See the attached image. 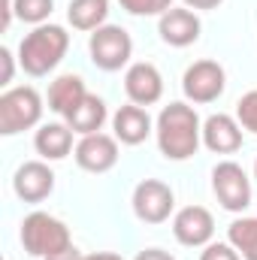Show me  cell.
<instances>
[{
  "label": "cell",
  "mask_w": 257,
  "mask_h": 260,
  "mask_svg": "<svg viewBox=\"0 0 257 260\" xmlns=\"http://www.w3.org/2000/svg\"><path fill=\"white\" fill-rule=\"evenodd\" d=\"M154 139L167 160H191L203 145V121L191 103H170L154 118Z\"/></svg>",
  "instance_id": "cell-1"
},
{
  "label": "cell",
  "mask_w": 257,
  "mask_h": 260,
  "mask_svg": "<svg viewBox=\"0 0 257 260\" xmlns=\"http://www.w3.org/2000/svg\"><path fill=\"white\" fill-rule=\"evenodd\" d=\"M70 49V34L61 24H37L30 34H24V40L18 43V67L30 76V79H43L49 73H55L58 64L67 58Z\"/></svg>",
  "instance_id": "cell-2"
},
{
  "label": "cell",
  "mask_w": 257,
  "mask_h": 260,
  "mask_svg": "<svg viewBox=\"0 0 257 260\" xmlns=\"http://www.w3.org/2000/svg\"><path fill=\"white\" fill-rule=\"evenodd\" d=\"M18 239H21V248H24L30 257H40V260L73 248L70 227H67L61 218L49 215V212H30V215L21 221Z\"/></svg>",
  "instance_id": "cell-3"
},
{
  "label": "cell",
  "mask_w": 257,
  "mask_h": 260,
  "mask_svg": "<svg viewBox=\"0 0 257 260\" xmlns=\"http://www.w3.org/2000/svg\"><path fill=\"white\" fill-rule=\"evenodd\" d=\"M43 97L37 88L30 85H18V88H6L0 94V133L3 136H15L24 130L37 127L43 118Z\"/></svg>",
  "instance_id": "cell-4"
},
{
  "label": "cell",
  "mask_w": 257,
  "mask_h": 260,
  "mask_svg": "<svg viewBox=\"0 0 257 260\" xmlns=\"http://www.w3.org/2000/svg\"><path fill=\"white\" fill-rule=\"evenodd\" d=\"M88 58L103 73H118V70L130 67L133 40L121 24H103L88 37Z\"/></svg>",
  "instance_id": "cell-5"
},
{
  "label": "cell",
  "mask_w": 257,
  "mask_h": 260,
  "mask_svg": "<svg viewBox=\"0 0 257 260\" xmlns=\"http://www.w3.org/2000/svg\"><path fill=\"white\" fill-rule=\"evenodd\" d=\"M212 194L221 209L239 215L251 206V179L236 160H218L212 170Z\"/></svg>",
  "instance_id": "cell-6"
},
{
  "label": "cell",
  "mask_w": 257,
  "mask_h": 260,
  "mask_svg": "<svg viewBox=\"0 0 257 260\" xmlns=\"http://www.w3.org/2000/svg\"><path fill=\"white\" fill-rule=\"evenodd\" d=\"M224 91H227V70L218 61H212V58L194 61L185 70V76H182V94L188 97V103H194V106L215 103Z\"/></svg>",
  "instance_id": "cell-7"
},
{
  "label": "cell",
  "mask_w": 257,
  "mask_h": 260,
  "mask_svg": "<svg viewBox=\"0 0 257 260\" xmlns=\"http://www.w3.org/2000/svg\"><path fill=\"white\" fill-rule=\"evenodd\" d=\"M130 206H133V215L142 224H164V221H170V215L176 209V194L160 179H142L133 188Z\"/></svg>",
  "instance_id": "cell-8"
},
{
  "label": "cell",
  "mask_w": 257,
  "mask_h": 260,
  "mask_svg": "<svg viewBox=\"0 0 257 260\" xmlns=\"http://www.w3.org/2000/svg\"><path fill=\"white\" fill-rule=\"evenodd\" d=\"M118 139L109 136V133H91V136H82L73 148V157H76V167L85 170V173H109L115 164H118Z\"/></svg>",
  "instance_id": "cell-9"
},
{
  "label": "cell",
  "mask_w": 257,
  "mask_h": 260,
  "mask_svg": "<svg viewBox=\"0 0 257 260\" xmlns=\"http://www.w3.org/2000/svg\"><path fill=\"white\" fill-rule=\"evenodd\" d=\"M173 236L185 248H206L215 236V218L206 206H185L173 215Z\"/></svg>",
  "instance_id": "cell-10"
},
{
  "label": "cell",
  "mask_w": 257,
  "mask_h": 260,
  "mask_svg": "<svg viewBox=\"0 0 257 260\" xmlns=\"http://www.w3.org/2000/svg\"><path fill=\"white\" fill-rule=\"evenodd\" d=\"M157 34H160V43H167L173 49H188L200 40L203 21L188 6H173L157 18Z\"/></svg>",
  "instance_id": "cell-11"
},
{
  "label": "cell",
  "mask_w": 257,
  "mask_h": 260,
  "mask_svg": "<svg viewBox=\"0 0 257 260\" xmlns=\"http://www.w3.org/2000/svg\"><path fill=\"white\" fill-rule=\"evenodd\" d=\"M12 191L24 203H43L55 191V173L49 160H24L12 176Z\"/></svg>",
  "instance_id": "cell-12"
},
{
  "label": "cell",
  "mask_w": 257,
  "mask_h": 260,
  "mask_svg": "<svg viewBox=\"0 0 257 260\" xmlns=\"http://www.w3.org/2000/svg\"><path fill=\"white\" fill-rule=\"evenodd\" d=\"M124 94L136 106H154L164 97V76L151 61H136L124 73Z\"/></svg>",
  "instance_id": "cell-13"
},
{
  "label": "cell",
  "mask_w": 257,
  "mask_h": 260,
  "mask_svg": "<svg viewBox=\"0 0 257 260\" xmlns=\"http://www.w3.org/2000/svg\"><path fill=\"white\" fill-rule=\"evenodd\" d=\"M242 124L236 121V115L227 112H215L203 121V145L212 154H236L242 148Z\"/></svg>",
  "instance_id": "cell-14"
},
{
  "label": "cell",
  "mask_w": 257,
  "mask_h": 260,
  "mask_svg": "<svg viewBox=\"0 0 257 260\" xmlns=\"http://www.w3.org/2000/svg\"><path fill=\"white\" fill-rule=\"evenodd\" d=\"M151 133H154V121H151L145 106L124 103V106L115 109V115H112V136L121 145H142Z\"/></svg>",
  "instance_id": "cell-15"
},
{
  "label": "cell",
  "mask_w": 257,
  "mask_h": 260,
  "mask_svg": "<svg viewBox=\"0 0 257 260\" xmlns=\"http://www.w3.org/2000/svg\"><path fill=\"white\" fill-rule=\"evenodd\" d=\"M106 118H109V109H106V100L103 97H97V94H85L70 112L64 115V121L70 124L73 133H79V136H91V133H100L103 124H106Z\"/></svg>",
  "instance_id": "cell-16"
},
{
  "label": "cell",
  "mask_w": 257,
  "mask_h": 260,
  "mask_svg": "<svg viewBox=\"0 0 257 260\" xmlns=\"http://www.w3.org/2000/svg\"><path fill=\"white\" fill-rule=\"evenodd\" d=\"M34 148L43 160H64L73 151V130L67 121H49L40 124V130L34 133Z\"/></svg>",
  "instance_id": "cell-17"
},
{
  "label": "cell",
  "mask_w": 257,
  "mask_h": 260,
  "mask_svg": "<svg viewBox=\"0 0 257 260\" xmlns=\"http://www.w3.org/2000/svg\"><path fill=\"white\" fill-rule=\"evenodd\" d=\"M85 94H88V88H85V79H82L79 73H61V76H55V79L49 82L46 100H49V109L64 118Z\"/></svg>",
  "instance_id": "cell-18"
},
{
  "label": "cell",
  "mask_w": 257,
  "mask_h": 260,
  "mask_svg": "<svg viewBox=\"0 0 257 260\" xmlns=\"http://www.w3.org/2000/svg\"><path fill=\"white\" fill-rule=\"evenodd\" d=\"M109 18V0H70L67 6V21L73 24V30H85L94 34L97 27H103Z\"/></svg>",
  "instance_id": "cell-19"
},
{
  "label": "cell",
  "mask_w": 257,
  "mask_h": 260,
  "mask_svg": "<svg viewBox=\"0 0 257 260\" xmlns=\"http://www.w3.org/2000/svg\"><path fill=\"white\" fill-rule=\"evenodd\" d=\"M227 242L239 251L242 260H257V215L236 218L227 227Z\"/></svg>",
  "instance_id": "cell-20"
},
{
  "label": "cell",
  "mask_w": 257,
  "mask_h": 260,
  "mask_svg": "<svg viewBox=\"0 0 257 260\" xmlns=\"http://www.w3.org/2000/svg\"><path fill=\"white\" fill-rule=\"evenodd\" d=\"M55 9V0H15V18H21L24 24H46L49 15Z\"/></svg>",
  "instance_id": "cell-21"
},
{
  "label": "cell",
  "mask_w": 257,
  "mask_h": 260,
  "mask_svg": "<svg viewBox=\"0 0 257 260\" xmlns=\"http://www.w3.org/2000/svg\"><path fill=\"white\" fill-rule=\"evenodd\" d=\"M121 9L127 15H136V18H160L167 9H173V0H118Z\"/></svg>",
  "instance_id": "cell-22"
},
{
  "label": "cell",
  "mask_w": 257,
  "mask_h": 260,
  "mask_svg": "<svg viewBox=\"0 0 257 260\" xmlns=\"http://www.w3.org/2000/svg\"><path fill=\"white\" fill-rule=\"evenodd\" d=\"M236 121L242 124V130H248V133L257 136V88L254 91H245L236 100Z\"/></svg>",
  "instance_id": "cell-23"
},
{
  "label": "cell",
  "mask_w": 257,
  "mask_h": 260,
  "mask_svg": "<svg viewBox=\"0 0 257 260\" xmlns=\"http://www.w3.org/2000/svg\"><path fill=\"white\" fill-rule=\"evenodd\" d=\"M200 260H242V257H239V251L230 242H209L200 251Z\"/></svg>",
  "instance_id": "cell-24"
},
{
  "label": "cell",
  "mask_w": 257,
  "mask_h": 260,
  "mask_svg": "<svg viewBox=\"0 0 257 260\" xmlns=\"http://www.w3.org/2000/svg\"><path fill=\"white\" fill-rule=\"evenodd\" d=\"M0 61H3V82H0V85H9V82H12V73H15L12 52H9V49H0Z\"/></svg>",
  "instance_id": "cell-25"
},
{
  "label": "cell",
  "mask_w": 257,
  "mask_h": 260,
  "mask_svg": "<svg viewBox=\"0 0 257 260\" xmlns=\"http://www.w3.org/2000/svg\"><path fill=\"white\" fill-rule=\"evenodd\" d=\"M133 260H176V257L170 251H164V248H142Z\"/></svg>",
  "instance_id": "cell-26"
},
{
  "label": "cell",
  "mask_w": 257,
  "mask_h": 260,
  "mask_svg": "<svg viewBox=\"0 0 257 260\" xmlns=\"http://www.w3.org/2000/svg\"><path fill=\"white\" fill-rule=\"evenodd\" d=\"M188 9H218L224 0H182Z\"/></svg>",
  "instance_id": "cell-27"
},
{
  "label": "cell",
  "mask_w": 257,
  "mask_h": 260,
  "mask_svg": "<svg viewBox=\"0 0 257 260\" xmlns=\"http://www.w3.org/2000/svg\"><path fill=\"white\" fill-rule=\"evenodd\" d=\"M12 18H15V0H3V30H9Z\"/></svg>",
  "instance_id": "cell-28"
},
{
  "label": "cell",
  "mask_w": 257,
  "mask_h": 260,
  "mask_svg": "<svg viewBox=\"0 0 257 260\" xmlns=\"http://www.w3.org/2000/svg\"><path fill=\"white\" fill-rule=\"evenodd\" d=\"M85 254L73 245V248H67V251H58V254H52V257H46V260H82Z\"/></svg>",
  "instance_id": "cell-29"
},
{
  "label": "cell",
  "mask_w": 257,
  "mask_h": 260,
  "mask_svg": "<svg viewBox=\"0 0 257 260\" xmlns=\"http://www.w3.org/2000/svg\"><path fill=\"white\" fill-rule=\"evenodd\" d=\"M82 260H124V257L115 254V251H97V254H85Z\"/></svg>",
  "instance_id": "cell-30"
},
{
  "label": "cell",
  "mask_w": 257,
  "mask_h": 260,
  "mask_svg": "<svg viewBox=\"0 0 257 260\" xmlns=\"http://www.w3.org/2000/svg\"><path fill=\"white\" fill-rule=\"evenodd\" d=\"M254 179H257V160H254Z\"/></svg>",
  "instance_id": "cell-31"
}]
</instances>
